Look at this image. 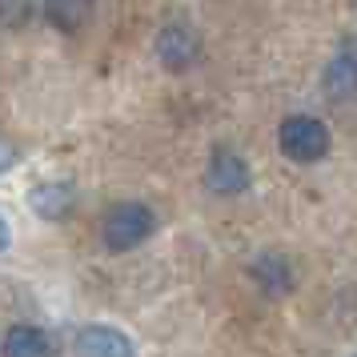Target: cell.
Instances as JSON below:
<instances>
[{
    "mask_svg": "<svg viewBox=\"0 0 357 357\" xmlns=\"http://www.w3.org/2000/svg\"><path fill=\"white\" fill-rule=\"evenodd\" d=\"M0 354L4 357H56V345L36 325H13L4 333V341H0Z\"/></svg>",
    "mask_w": 357,
    "mask_h": 357,
    "instance_id": "cell-8",
    "label": "cell"
},
{
    "mask_svg": "<svg viewBox=\"0 0 357 357\" xmlns=\"http://www.w3.org/2000/svg\"><path fill=\"white\" fill-rule=\"evenodd\" d=\"M325 97L337 100V105H345V100H357V56H349V52H337L329 65H325Z\"/></svg>",
    "mask_w": 357,
    "mask_h": 357,
    "instance_id": "cell-9",
    "label": "cell"
},
{
    "mask_svg": "<svg viewBox=\"0 0 357 357\" xmlns=\"http://www.w3.org/2000/svg\"><path fill=\"white\" fill-rule=\"evenodd\" d=\"M153 229H157V213L145 201H116L100 221V241L109 253H129L153 237Z\"/></svg>",
    "mask_w": 357,
    "mask_h": 357,
    "instance_id": "cell-1",
    "label": "cell"
},
{
    "mask_svg": "<svg viewBox=\"0 0 357 357\" xmlns=\"http://www.w3.org/2000/svg\"><path fill=\"white\" fill-rule=\"evenodd\" d=\"M329 145H333V137L325 129L317 116L309 113H293L281 121V129H277V149L289 157L293 165H317L329 157Z\"/></svg>",
    "mask_w": 357,
    "mask_h": 357,
    "instance_id": "cell-2",
    "label": "cell"
},
{
    "mask_svg": "<svg viewBox=\"0 0 357 357\" xmlns=\"http://www.w3.org/2000/svg\"><path fill=\"white\" fill-rule=\"evenodd\" d=\"M73 349L81 357H137L132 337H125L113 325H81L73 337Z\"/></svg>",
    "mask_w": 357,
    "mask_h": 357,
    "instance_id": "cell-5",
    "label": "cell"
},
{
    "mask_svg": "<svg viewBox=\"0 0 357 357\" xmlns=\"http://www.w3.org/2000/svg\"><path fill=\"white\" fill-rule=\"evenodd\" d=\"M13 161H17V149L0 137V173H4V169H13Z\"/></svg>",
    "mask_w": 357,
    "mask_h": 357,
    "instance_id": "cell-11",
    "label": "cell"
},
{
    "mask_svg": "<svg viewBox=\"0 0 357 357\" xmlns=\"http://www.w3.org/2000/svg\"><path fill=\"white\" fill-rule=\"evenodd\" d=\"M8 241H13V233H8V221H4V217H0V253H4V249H8Z\"/></svg>",
    "mask_w": 357,
    "mask_h": 357,
    "instance_id": "cell-12",
    "label": "cell"
},
{
    "mask_svg": "<svg viewBox=\"0 0 357 357\" xmlns=\"http://www.w3.org/2000/svg\"><path fill=\"white\" fill-rule=\"evenodd\" d=\"M201 56V36L185 17H169L157 33V61H161L169 73H185V68L197 65Z\"/></svg>",
    "mask_w": 357,
    "mask_h": 357,
    "instance_id": "cell-3",
    "label": "cell"
},
{
    "mask_svg": "<svg viewBox=\"0 0 357 357\" xmlns=\"http://www.w3.org/2000/svg\"><path fill=\"white\" fill-rule=\"evenodd\" d=\"M249 165L237 149L217 145L209 153V165H205V185H209L217 197H241L249 189Z\"/></svg>",
    "mask_w": 357,
    "mask_h": 357,
    "instance_id": "cell-4",
    "label": "cell"
},
{
    "mask_svg": "<svg viewBox=\"0 0 357 357\" xmlns=\"http://www.w3.org/2000/svg\"><path fill=\"white\" fill-rule=\"evenodd\" d=\"M249 277H253V285L261 293H269V297H285L293 289V265L285 261V253H277V249H265L257 257L249 261Z\"/></svg>",
    "mask_w": 357,
    "mask_h": 357,
    "instance_id": "cell-6",
    "label": "cell"
},
{
    "mask_svg": "<svg viewBox=\"0 0 357 357\" xmlns=\"http://www.w3.org/2000/svg\"><path fill=\"white\" fill-rule=\"evenodd\" d=\"M40 17H45L49 29L73 36V33H81L84 24H89V17H93V0H40Z\"/></svg>",
    "mask_w": 357,
    "mask_h": 357,
    "instance_id": "cell-7",
    "label": "cell"
},
{
    "mask_svg": "<svg viewBox=\"0 0 357 357\" xmlns=\"http://www.w3.org/2000/svg\"><path fill=\"white\" fill-rule=\"evenodd\" d=\"M29 205H33L36 217H45V221H61V217L73 209V185H61V181L36 185L33 193H29Z\"/></svg>",
    "mask_w": 357,
    "mask_h": 357,
    "instance_id": "cell-10",
    "label": "cell"
}]
</instances>
